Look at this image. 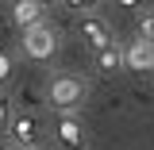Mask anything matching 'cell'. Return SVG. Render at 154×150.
<instances>
[{"label": "cell", "instance_id": "7", "mask_svg": "<svg viewBox=\"0 0 154 150\" xmlns=\"http://www.w3.org/2000/svg\"><path fill=\"white\" fill-rule=\"evenodd\" d=\"M8 135H12V142H16L19 150H27V146H35L38 127H35V119H31V115H16V119H12V127H8Z\"/></svg>", "mask_w": 154, "mask_h": 150}, {"label": "cell", "instance_id": "10", "mask_svg": "<svg viewBox=\"0 0 154 150\" xmlns=\"http://www.w3.org/2000/svg\"><path fill=\"white\" fill-rule=\"evenodd\" d=\"M139 38L143 42H154V12H146V16L139 19Z\"/></svg>", "mask_w": 154, "mask_h": 150}, {"label": "cell", "instance_id": "13", "mask_svg": "<svg viewBox=\"0 0 154 150\" xmlns=\"http://www.w3.org/2000/svg\"><path fill=\"white\" fill-rule=\"evenodd\" d=\"M119 4H123V8H135V4H143V0H119Z\"/></svg>", "mask_w": 154, "mask_h": 150}, {"label": "cell", "instance_id": "6", "mask_svg": "<svg viewBox=\"0 0 154 150\" xmlns=\"http://www.w3.org/2000/svg\"><path fill=\"white\" fill-rule=\"evenodd\" d=\"M12 23L23 27V31H31L35 23H42V4L38 0H16L12 4Z\"/></svg>", "mask_w": 154, "mask_h": 150}, {"label": "cell", "instance_id": "1", "mask_svg": "<svg viewBox=\"0 0 154 150\" xmlns=\"http://www.w3.org/2000/svg\"><path fill=\"white\" fill-rule=\"evenodd\" d=\"M85 96H89V85H85L81 77H73V73H58L54 81H50V89H46V100H50L62 115H73L77 108L85 104Z\"/></svg>", "mask_w": 154, "mask_h": 150}, {"label": "cell", "instance_id": "11", "mask_svg": "<svg viewBox=\"0 0 154 150\" xmlns=\"http://www.w3.org/2000/svg\"><path fill=\"white\" fill-rule=\"evenodd\" d=\"M104 0H66V8H73V12H96Z\"/></svg>", "mask_w": 154, "mask_h": 150}, {"label": "cell", "instance_id": "2", "mask_svg": "<svg viewBox=\"0 0 154 150\" xmlns=\"http://www.w3.org/2000/svg\"><path fill=\"white\" fill-rule=\"evenodd\" d=\"M58 50V31L42 19V23H35L31 31H23V54L27 58H38V62H46V58Z\"/></svg>", "mask_w": 154, "mask_h": 150}, {"label": "cell", "instance_id": "12", "mask_svg": "<svg viewBox=\"0 0 154 150\" xmlns=\"http://www.w3.org/2000/svg\"><path fill=\"white\" fill-rule=\"evenodd\" d=\"M8 77H12V58H8V54H0V85H4Z\"/></svg>", "mask_w": 154, "mask_h": 150}, {"label": "cell", "instance_id": "4", "mask_svg": "<svg viewBox=\"0 0 154 150\" xmlns=\"http://www.w3.org/2000/svg\"><path fill=\"white\" fill-rule=\"evenodd\" d=\"M123 69H135V73H154V42L135 38L131 46L123 50Z\"/></svg>", "mask_w": 154, "mask_h": 150}, {"label": "cell", "instance_id": "16", "mask_svg": "<svg viewBox=\"0 0 154 150\" xmlns=\"http://www.w3.org/2000/svg\"><path fill=\"white\" fill-rule=\"evenodd\" d=\"M27 150H42V146H27Z\"/></svg>", "mask_w": 154, "mask_h": 150}, {"label": "cell", "instance_id": "14", "mask_svg": "<svg viewBox=\"0 0 154 150\" xmlns=\"http://www.w3.org/2000/svg\"><path fill=\"white\" fill-rule=\"evenodd\" d=\"M0 150H19V146H16V142H12V139H8V142H4V146H0Z\"/></svg>", "mask_w": 154, "mask_h": 150}, {"label": "cell", "instance_id": "3", "mask_svg": "<svg viewBox=\"0 0 154 150\" xmlns=\"http://www.w3.org/2000/svg\"><path fill=\"white\" fill-rule=\"evenodd\" d=\"M77 31H81L85 46H89L93 54H100V50H108V46H112V27H108L104 19H96V16H85L81 23H77Z\"/></svg>", "mask_w": 154, "mask_h": 150}, {"label": "cell", "instance_id": "15", "mask_svg": "<svg viewBox=\"0 0 154 150\" xmlns=\"http://www.w3.org/2000/svg\"><path fill=\"white\" fill-rule=\"evenodd\" d=\"M38 4H42V8H46V4H54V0H38Z\"/></svg>", "mask_w": 154, "mask_h": 150}, {"label": "cell", "instance_id": "9", "mask_svg": "<svg viewBox=\"0 0 154 150\" xmlns=\"http://www.w3.org/2000/svg\"><path fill=\"white\" fill-rule=\"evenodd\" d=\"M12 119H16L12 96H8V93H0V131H8V127H12Z\"/></svg>", "mask_w": 154, "mask_h": 150}, {"label": "cell", "instance_id": "8", "mask_svg": "<svg viewBox=\"0 0 154 150\" xmlns=\"http://www.w3.org/2000/svg\"><path fill=\"white\" fill-rule=\"evenodd\" d=\"M96 69H100V73H119V69H123V50H119V46H108V50H100V54H96Z\"/></svg>", "mask_w": 154, "mask_h": 150}, {"label": "cell", "instance_id": "5", "mask_svg": "<svg viewBox=\"0 0 154 150\" xmlns=\"http://www.w3.org/2000/svg\"><path fill=\"white\" fill-rule=\"evenodd\" d=\"M58 142L66 150H85L89 146V135L77 123V115H62V119H58Z\"/></svg>", "mask_w": 154, "mask_h": 150}]
</instances>
